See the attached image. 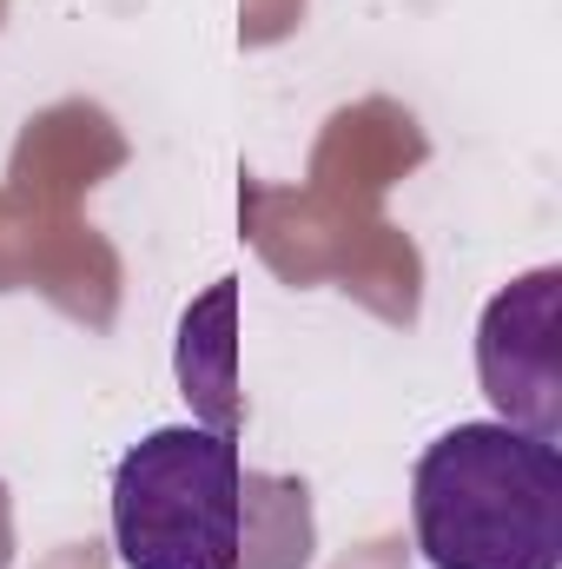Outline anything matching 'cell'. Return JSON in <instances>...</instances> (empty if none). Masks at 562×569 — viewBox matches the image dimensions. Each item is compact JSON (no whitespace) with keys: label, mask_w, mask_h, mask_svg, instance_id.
<instances>
[{"label":"cell","mask_w":562,"mask_h":569,"mask_svg":"<svg viewBox=\"0 0 562 569\" xmlns=\"http://www.w3.org/2000/svg\"><path fill=\"white\" fill-rule=\"evenodd\" d=\"M13 563V503H7V483H0V569Z\"/></svg>","instance_id":"4"},{"label":"cell","mask_w":562,"mask_h":569,"mask_svg":"<svg viewBox=\"0 0 562 569\" xmlns=\"http://www.w3.org/2000/svg\"><path fill=\"white\" fill-rule=\"evenodd\" d=\"M113 550L127 569H311L304 477L252 470L239 437L165 425L113 463Z\"/></svg>","instance_id":"1"},{"label":"cell","mask_w":562,"mask_h":569,"mask_svg":"<svg viewBox=\"0 0 562 569\" xmlns=\"http://www.w3.org/2000/svg\"><path fill=\"white\" fill-rule=\"evenodd\" d=\"M476 378L503 425L543 443L562 437V266H536L483 305Z\"/></svg>","instance_id":"3"},{"label":"cell","mask_w":562,"mask_h":569,"mask_svg":"<svg viewBox=\"0 0 562 569\" xmlns=\"http://www.w3.org/2000/svg\"><path fill=\"white\" fill-rule=\"evenodd\" d=\"M411 530L430 569H562V450L483 418L423 443Z\"/></svg>","instance_id":"2"}]
</instances>
